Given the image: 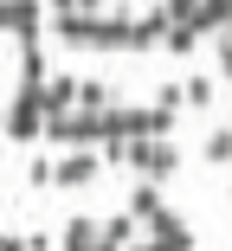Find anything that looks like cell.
I'll return each instance as SVG.
<instances>
[{
  "label": "cell",
  "instance_id": "8992f818",
  "mask_svg": "<svg viewBox=\"0 0 232 251\" xmlns=\"http://www.w3.org/2000/svg\"><path fill=\"white\" fill-rule=\"evenodd\" d=\"M39 110H45V123H52V116H71V110H77V77H71V71H45Z\"/></svg>",
  "mask_w": 232,
  "mask_h": 251
},
{
  "label": "cell",
  "instance_id": "3957f363",
  "mask_svg": "<svg viewBox=\"0 0 232 251\" xmlns=\"http://www.w3.org/2000/svg\"><path fill=\"white\" fill-rule=\"evenodd\" d=\"M0 135H13V142H39L45 135V110H39V90H20L13 103H7V116H0Z\"/></svg>",
  "mask_w": 232,
  "mask_h": 251
},
{
  "label": "cell",
  "instance_id": "7c38bea8",
  "mask_svg": "<svg viewBox=\"0 0 232 251\" xmlns=\"http://www.w3.org/2000/svg\"><path fill=\"white\" fill-rule=\"evenodd\" d=\"M58 251H97V219H65Z\"/></svg>",
  "mask_w": 232,
  "mask_h": 251
},
{
  "label": "cell",
  "instance_id": "2e32d148",
  "mask_svg": "<svg viewBox=\"0 0 232 251\" xmlns=\"http://www.w3.org/2000/svg\"><path fill=\"white\" fill-rule=\"evenodd\" d=\"M213 58H219V77H226V84H232V26H226V32H219V39H213Z\"/></svg>",
  "mask_w": 232,
  "mask_h": 251
},
{
  "label": "cell",
  "instance_id": "9a60e30c",
  "mask_svg": "<svg viewBox=\"0 0 232 251\" xmlns=\"http://www.w3.org/2000/svg\"><path fill=\"white\" fill-rule=\"evenodd\" d=\"M161 45H168V52H194L200 32H194V26H168V32H161Z\"/></svg>",
  "mask_w": 232,
  "mask_h": 251
},
{
  "label": "cell",
  "instance_id": "ac0fdd59",
  "mask_svg": "<svg viewBox=\"0 0 232 251\" xmlns=\"http://www.w3.org/2000/svg\"><path fill=\"white\" fill-rule=\"evenodd\" d=\"M155 110H161V116H180V84H161V90H155Z\"/></svg>",
  "mask_w": 232,
  "mask_h": 251
},
{
  "label": "cell",
  "instance_id": "7a4b0ae2",
  "mask_svg": "<svg viewBox=\"0 0 232 251\" xmlns=\"http://www.w3.org/2000/svg\"><path fill=\"white\" fill-rule=\"evenodd\" d=\"M97 174H103L97 148H65V155L52 161V187H65V193H84V187H97Z\"/></svg>",
  "mask_w": 232,
  "mask_h": 251
},
{
  "label": "cell",
  "instance_id": "44dd1931",
  "mask_svg": "<svg viewBox=\"0 0 232 251\" xmlns=\"http://www.w3.org/2000/svg\"><path fill=\"white\" fill-rule=\"evenodd\" d=\"M226 200H232V187H226Z\"/></svg>",
  "mask_w": 232,
  "mask_h": 251
},
{
  "label": "cell",
  "instance_id": "30bf717a",
  "mask_svg": "<svg viewBox=\"0 0 232 251\" xmlns=\"http://www.w3.org/2000/svg\"><path fill=\"white\" fill-rule=\"evenodd\" d=\"M213 103H219L213 77H180V110H213Z\"/></svg>",
  "mask_w": 232,
  "mask_h": 251
},
{
  "label": "cell",
  "instance_id": "52a82bcc",
  "mask_svg": "<svg viewBox=\"0 0 232 251\" xmlns=\"http://www.w3.org/2000/svg\"><path fill=\"white\" fill-rule=\"evenodd\" d=\"M161 32H168V13H161V7L135 13V20H129V52H155V45H161Z\"/></svg>",
  "mask_w": 232,
  "mask_h": 251
},
{
  "label": "cell",
  "instance_id": "5bb4252c",
  "mask_svg": "<svg viewBox=\"0 0 232 251\" xmlns=\"http://www.w3.org/2000/svg\"><path fill=\"white\" fill-rule=\"evenodd\" d=\"M161 13H168V26H194L200 0H161Z\"/></svg>",
  "mask_w": 232,
  "mask_h": 251
},
{
  "label": "cell",
  "instance_id": "d6986e66",
  "mask_svg": "<svg viewBox=\"0 0 232 251\" xmlns=\"http://www.w3.org/2000/svg\"><path fill=\"white\" fill-rule=\"evenodd\" d=\"M129 251H155V245H149V238H135V245H129Z\"/></svg>",
  "mask_w": 232,
  "mask_h": 251
},
{
  "label": "cell",
  "instance_id": "9c48e42d",
  "mask_svg": "<svg viewBox=\"0 0 232 251\" xmlns=\"http://www.w3.org/2000/svg\"><path fill=\"white\" fill-rule=\"evenodd\" d=\"M232 26V0H200V13H194V32L200 39H219Z\"/></svg>",
  "mask_w": 232,
  "mask_h": 251
},
{
  "label": "cell",
  "instance_id": "6da1fadb",
  "mask_svg": "<svg viewBox=\"0 0 232 251\" xmlns=\"http://www.w3.org/2000/svg\"><path fill=\"white\" fill-rule=\"evenodd\" d=\"M123 168H135V180H168L180 168V142H123Z\"/></svg>",
  "mask_w": 232,
  "mask_h": 251
},
{
  "label": "cell",
  "instance_id": "5b68a950",
  "mask_svg": "<svg viewBox=\"0 0 232 251\" xmlns=\"http://www.w3.org/2000/svg\"><path fill=\"white\" fill-rule=\"evenodd\" d=\"M0 32L39 39V32H45V0H0Z\"/></svg>",
  "mask_w": 232,
  "mask_h": 251
},
{
  "label": "cell",
  "instance_id": "277c9868",
  "mask_svg": "<svg viewBox=\"0 0 232 251\" xmlns=\"http://www.w3.org/2000/svg\"><path fill=\"white\" fill-rule=\"evenodd\" d=\"M142 238H149L155 251H194V226L180 219L174 206H161V213H155V219L142 226Z\"/></svg>",
  "mask_w": 232,
  "mask_h": 251
},
{
  "label": "cell",
  "instance_id": "8fae6325",
  "mask_svg": "<svg viewBox=\"0 0 232 251\" xmlns=\"http://www.w3.org/2000/svg\"><path fill=\"white\" fill-rule=\"evenodd\" d=\"M200 161H206V168H232V129H226V123H219V129H206Z\"/></svg>",
  "mask_w": 232,
  "mask_h": 251
},
{
  "label": "cell",
  "instance_id": "e0dca14e",
  "mask_svg": "<svg viewBox=\"0 0 232 251\" xmlns=\"http://www.w3.org/2000/svg\"><path fill=\"white\" fill-rule=\"evenodd\" d=\"M26 180L45 193V187H52V155H32V168H26Z\"/></svg>",
  "mask_w": 232,
  "mask_h": 251
},
{
  "label": "cell",
  "instance_id": "ffe728a7",
  "mask_svg": "<svg viewBox=\"0 0 232 251\" xmlns=\"http://www.w3.org/2000/svg\"><path fill=\"white\" fill-rule=\"evenodd\" d=\"M0 116H7V103H0Z\"/></svg>",
  "mask_w": 232,
  "mask_h": 251
},
{
  "label": "cell",
  "instance_id": "ba28073f",
  "mask_svg": "<svg viewBox=\"0 0 232 251\" xmlns=\"http://www.w3.org/2000/svg\"><path fill=\"white\" fill-rule=\"evenodd\" d=\"M161 206H168V200H161V187H155V180H135V187H129V219H135V226H149Z\"/></svg>",
  "mask_w": 232,
  "mask_h": 251
},
{
  "label": "cell",
  "instance_id": "4fadbf2b",
  "mask_svg": "<svg viewBox=\"0 0 232 251\" xmlns=\"http://www.w3.org/2000/svg\"><path fill=\"white\" fill-rule=\"evenodd\" d=\"M77 110L84 116H103L110 110V84L103 77H77Z\"/></svg>",
  "mask_w": 232,
  "mask_h": 251
}]
</instances>
